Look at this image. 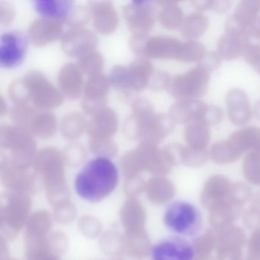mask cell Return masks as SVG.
<instances>
[{"mask_svg":"<svg viewBox=\"0 0 260 260\" xmlns=\"http://www.w3.org/2000/svg\"><path fill=\"white\" fill-rule=\"evenodd\" d=\"M119 181L118 168L109 158L99 156L89 161L74 181L79 197L90 203H98L109 197Z\"/></svg>","mask_w":260,"mask_h":260,"instance_id":"1","label":"cell"},{"mask_svg":"<svg viewBox=\"0 0 260 260\" xmlns=\"http://www.w3.org/2000/svg\"><path fill=\"white\" fill-rule=\"evenodd\" d=\"M175 124L169 115L156 113L148 100L138 99L132 104V113L124 123V132L130 139L156 146L171 134Z\"/></svg>","mask_w":260,"mask_h":260,"instance_id":"2","label":"cell"},{"mask_svg":"<svg viewBox=\"0 0 260 260\" xmlns=\"http://www.w3.org/2000/svg\"><path fill=\"white\" fill-rule=\"evenodd\" d=\"M166 228L174 234L185 238H194L203 231L202 211L192 202L176 200L170 202L164 214Z\"/></svg>","mask_w":260,"mask_h":260,"instance_id":"3","label":"cell"},{"mask_svg":"<svg viewBox=\"0 0 260 260\" xmlns=\"http://www.w3.org/2000/svg\"><path fill=\"white\" fill-rule=\"evenodd\" d=\"M153 74L151 62L147 59L139 58L128 67H115L109 80L117 89L138 91L148 86Z\"/></svg>","mask_w":260,"mask_h":260,"instance_id":"4","label":"cell"},{"mask_svg":"<svg viewBox=\"0 0 260 260\" xmlns=\"http://www.w3.org/2000/svg\"><path fill=\"white\" fill-rule=\"evenodd\" d=\"M209 80V73L198 65L185 74L171 76L167 90L179 100H196L208 92Z\"/></svg>","mask_w":260,"mask_h":260,"instance_id":"5","label":"cell"},{"mask_svg":"<svg viewBox=\"0 0 260 260\" xmlns=\"http://www.w3.org/2000/svg\"><path fill=\"white\" fill-rule=\"evenodd\" d=\"M33 105L39 109H48L63 104L61 92L54 87L42 73L37 71L27 73L22 78Z\"/></svg>","mask_w":260,"mask_h":260,"instance_id":"6","label":"cell"},{"mask_svg":"<svg viewBox=\"0 0 260 260\" xmlns=\"http://www.w3.org/2000/svg\"><path fill=\"white\" fill-rule=\"evenodd\" d=\"M193 243L185 237L168 236L160 239L150 248V260H196Z\"/></svg>","mask_w":260,"mask_h":260,"instance_id":"7","label":"cell"},{"mask_svg":"<svg viewBox=\"0 0 260 260\" xmlns=\"http://www.w3.org/2000/svg\"><path fill=\"white\" fill-rule=\"evenodd\" d=\"M26 39L22 33L13 31L5 33L0 43V66L11 69L19 66L26 55Z\"/></svg>","mask_w":260,"mask_h":260,"instance_id":"8","label":"cell"},{"mask_svg":"<svg viewBox=\"0 0 260 260\" xmlns=\"http://www.w3.org/2000/svg\"><path fill=\"white\" fill-rule=\"evenodd\" d=\"M0 145L17 156H28L34 151L36 141L28 131L17 126L0 124Z\"/></svg>","mask_w":260,"mask_h":260,"instance_id":"9","label":"cell"},{"mask_svg":"<svg viewBox=\"0 0 260 260\" xmlns=\"http://www.w3.org/2000/svg\"><path fill=\"white\" fill-rule=\"evenodd\" d=\"M109 87L110 80L103 74L89 77L85 86L84 96L82 101V109L86 114L94 115L106 107V95Z\"/></svg>","mask_w":260,"mask_h":260,"instance_id":"10","label":"cell"},{"mask_svg":"<svg viewBox=\"0 0 260 260\" xmlns=\"http://www.w3.org/2000/svg\"><path fill=\"white\" fill-rule=\"evenodd\" d=\"M97 43L96 36L84 27H73L62 38V48L70 57H80L94 51Z\"/></svg>","mask_w":260,"mask_h":260,"instance_id":"11","label":"cell"},{"mask_svg":"<svg viewBox=\"0 0 260 260\" xmlns=\"http://www.w3.org/2000/svg\"><path fill=\"white\" fill-rule=\"evenodd\" d=\"M123 14L127 23L141 32L150 31L159 17L156 7L147 1L127 4L123 8Z\"/></svg>","mask_w":260,"mask_h":260,"instance_id":"12","label":"cell"},{"mask_svg":"<svg viewBox=\"0 0 260 260\" xmlns=\"http://www.w3.org/2000/svg\"><path fill=\"white\" fill-rule=\"evenodd\" d=\"M226 106L230 121L237 126H245L250 121L252 109L247 94L242 89L235 88L226 93Z\"/></svg>","mask_w":260,"mask_h":260,"instance_id":"13","label":"cell"},{"mask_svg":"<svg viewBox=\"0 0 260 260\" xmlns=\"http://www.w3.org/2000/svg\"><path fill=\"white\" fill-rule=\"evenodd\" d=\"M63 21L57 19H38L28 27V35L33 45L45 46L60 39L63 32Z\"/></svg>","mask_w":260,"mask_h":260,"instance_id":"14","label":"cell"},{"mask_svg":"<svg viewBox=\"0 0 260 260\" xmlns=\"http://www.w3.org/2000/svg\"><path fill=\"white\" fill-rule=\"evenodd\" d=\"M208 106L199 100H181L172 105L169 116L175 123L188 124L196 121H205Z\"/></svg>","mask_w":260,"mask_h":260,"instance_id":"15","label":"cell"},{"mask_svg":"<svg viewBox=\"0 0 260 260\" xmlns=\"http://www.w3.org/2000/svg\"><path fill=\"white\" fill-rule=\"evenodd\" d=\"M259 13L260 0H243L237 6L234 15L228 17L225 30H238L249 36V28L259 17Z\"/></svg>","mask_w":260,"mask_h":260,"instance_id":"16","label":"cell"},{"mask_svg":"<svg viewBox=\"0 0 260 260\" xmlns=\"http://www.w3.org/2000/svg\"><path fill=\"white\" fill-rule=\"evenodd\" d=\"M89 7L93 18L94 27L99 33L109 35L115 31L119 19L112 2L90 1Z\"/></svg>","mask_w":260,"mask_h":260,"instance_id":"17","label":"cell"},{"mask_svg":"<svg viewBox=\"0 0 260 260\" xmlns=\"http://www.w3.org/2000/svg\"><path fill=\"white\" fill-rule=\"evenodd\" d=\"M118 127L117 114L110 108L105 107L94 114L88 122L86 130L89 138H111L115 135Z\"/></svg>","mask_w":260,"mask_h":260,"instance_id":"18","label":"cell"},{"mask_svg":"<svg viewBox=\"0 0 260 260\" xmlns=\"http://www.w3.org/2000/svg\"><path fill=\"white\" fill-rule=\"evenodd\" d=\"M250 43L246 33L237 30H226L217 43V54L223 60H234L243 55L245 48Z\"/></svg>","mask_w":260,"mask_h":260,"instance_id":"19","label":"cell"},{"mask_svg":"<svg viewBox=\"0 0 260 260\" xmlns=\"http://www.w3.org/2000/svg\"><path fill=\"white\" fill-rule=\"evenodd\" d=\"M182 45V42L174 38L156 36L147 41L144 54L151 58L177 60Z\"/></svg>","mask_w":260,"mask_h":260,"instance_id":"20","label":"cell"},{"mask_svg":"<svg viewBox=\"0 0 260 260\" xmlns=\"http://www.w3.org/2000/svg\"><path fill=\"white\" fill-rule=\"evenodd\" d=\"M57 79L59 87L68 98L74 100L80 96L83 87V77L77 64H65L60 69Z\"/></svg>","mask_w":260,"mask_h":260,"instance_id":"21","label":"cell"},{"mask_svg":"<svg viewBox=\"0 0 260 260\" xmlns=\"http://www.w3.org/2000/svg\"><path fill=\"white\" fill-rule=\"evenodd\" d=\"M74 3L71 0H36L35 10L47 19L64 21L74 10Z\"/></svg>","mask_w":260,"mask_h":260,"instance_id":"22","label":"cell"},{"mask_svg":"<svg viewBox=\"0 0 260 260\" xmlns=\"http://www.w3.org/2000/svg\"><path fill=\"white\" fill-rule=\"evenodd\" d=\"M228 139L240 153L244 150H252L260 153V127L255 126L239 129Z\"/></svg>","mask_w":260,"mask_h":260,"instance_id":"23","label":"cell"},{"mask_svg":"<svg viewBox=\"0 0 260 260\" xmlns=\"http://www.w3.org/2000/svg\"><path fill=\"white\" fill-rule=\"evenodd\" d=\"M185 140L191 148L205 150L211 140L209 124L205 121H193L186 124Z\"/></svg>","mask_w":260,"mask_h":260,"instance_id":"24","label":"cell"},{"mask_svg":"<svg viewBox=\"0 0 260 260\" xmlns=\"http://www.w3.org/2000/svg\"><path fill=\"white\" fill-rule=\"evenodd\" d=\"M176 1H158L156 4L162 8L159 13L161 25L167 29H176L182 26L185 18L182 9L177 5Z\"/></svg>","mask_w":260,"mask_h":260,"instance_id":"25","label":"cell"},{"mask_svg":"<svg viewBox=\"0 0 260 260\" xmlns=\"http://www.w3.org/2000/svg\"><path fill=\"white\" fill-rule=\"evenodd\" d=\"M208 18L203 13L196 12L191 13L185 18L181 26V34L185 39L193 41L202 37L208 29Z\"/></svg>","mask_w":260,"mask_h":260,"instance_id":"26","label":"cell"},{"mask_svg":"<svg viewBox=\"0 0 260 260\" xmlns=\"http://www.w3.org/2000/svg\"><path fill=\"white\" fill-rule=\"evenodd\" d=\"M87 124L84 117L77 112L67 114L60 122V132L67 140H76L81 136Z\"/></svg>","mask_w":260,"mask_h":260,"instance_id":"27","label":"cell"},{"mask_svg":"<svg viewBox=\"0 0 260 260\" xmlns=\"http://www.w3.org/2000/svg\"><path fill=\"white\" fill-rule=\"evenodd\" d=\"M57 130V120L52 112L48 111L38 112L31 126V134L44 139L52 138Z\"/></svg>","mask_w":260,"mask_h":260,"instance_id":"28","label":"cell"},{"mask_svg":"<svg viewBox=\"0 0 260 260\" xmlns=\"http://www.w3.org/2000/svg\"><path fill=\"white\" fill-rule=\"evenodd\" d=\"M39 111L36 110L28 103H19L15 104L12 109L10 116L12 121L16 124V126L25 129L31 133V126Z\"/></svg>","mask_w":260,"mask_h":260,"instance_id":"29","label":"cell"},{"mask_svg":"<svg viewBox=\"0 0 260 260\" xmlns=\"http://www.w3.org/2000/svg\"><path fill=\"white\" fill-rule=\"evenodd\" d=\"M104 60L103 56L96 51H91L78 57L77 66L82 73L87 74L89 77L101 74Z\"/></svg>","mask_w":260,"mask_h":260,"instance_id":"30","label":"cell"},{"mask_svg":"<svg viewBox=\"0 0 260 260\" xmlns=\"http://www.w3.org/2000/svg\"><path fill=\"white\" fill-rule=\"evenodd\" d=\"M206 48L200 42L188 41L182 43L177 60L180 62H200L206 54Z\"/></svg>","mask_w":260,"mask_h":260,"instance_id":"31","label":"cell"},{"mask_svg":"<svg viewBox=\"0 0 260 260\" xmlns=\"http://www.w3.org/2000/svg\"><path fill=\"white\" fill-rule=\"evenodd\" d=\"M89 148L95 154L103 157L109 158L117 152V145L111 138H94L90 137L89 141Z\"/></svg>","mask_w":260,"mask_h":260,"instance_id":"32","label":"cell"},{"mask_svg":"<svg viewBox=\"0 0 260 260\" xmlns=\"http://www.w3.org/2000/svg\"><path fill=\"white\" fill-rule=\"evenodd\" d=\"M240 154L229 139L214 143L211 148V155L217 161L234 159Z\"/></svg>","mask_w":260,"mask_h":260,"instance_id":"33","label":"cell"},{"mask_svg":"<svg viewBox=\"0 0 260 260\" xmlns=\"http://www.w3.org/2000/svg\"><path fill=\"white\" fill-rule=\"evenodd\" d=\"M9 96L15 104L28 103L30 101L28 91L22 83V79L15 80L10 84L9 87Z\"/></svg>","mask_w":260,"mask_h":260,"instance_id":"34","label":"cell"},{"mask_svg":"<svg viewBox=\"0 0 260 260\" xmlns=\"http://www.w3.org/2000/svg\"><path fill=\"white\" fill-rule=\"evenodd\" d=\"M90 9L89 6H80L73 10L72 13L70 15L67 22L69 24L71 28L73 27H83V25L89 21L91 16Z\"/></svg>","mask_w":260,"mask_h":260,"instance_id":"35","label":"cell"},{"mask_svg":"<svg viewBox=\"0 0 260 260\" xmlns=\"http://www.w3.org/2000/svg\"><path fill=\"white\" fill-rule=\"evenodd\" d=\"M171 76L164 71H156L153 73L148 86L150 89L155 91L167 89Z\"/></svg>","mask_w":260,"mask_h":260,"instance_id":"36","label":"cell"},{"mask_svg":"<svg viewBox=\"0 0 260 260\" xmlns=\"http://www.w3.org/2000/svg\"><path fill=\"white\" fill-rule=\"evenodd\" d=\"M221 60V57L217 53L207 52L203 59L199 62V66L208 73L212 72L220 67Z\"/></svg>","mask_w":260,"mask_h":260,"instance_id":"37","label":"cell"},{"mask_svg":"<svg viewBox=\"0 0 260 260\" xmlns=\"http://www.w3.org/2000/svg\"><path fill=\"white\" fill-rule=\"evenodd\" d=\"M149 40L146 32L135 33L131 38L129 45H130L131 49L134 53L138 54H144V50H145L146 45H147V41Z\"/></svg>","mask_w":260,"mask_h":260,"instance_id":"38","label":"cell"},{"mask_svg":"<svg viewBox=\"0 0 260 260\" xmlns=\"http://www.w3.org/2000/svg\"><path fill=\"white\" fill-rule=\"evenodd\" d=\"M243 57L247 63L256 66L260 63V44L249 43L243 51Z\"/></svg>","mask_w":260,"mask_h":260,"instance_id":"39","label":"cell"},{"mask_svg":"<svg viewBox=\"0 0 260 260\" xmlns=\"http://www.w3.org/2000/svg\"><path fill=\"white\" fill-rule=\"evenodd\" d=\"M16 12L14 7L7 2H0V23L8 25L13 22Z\"/></svg>","mask_w":260,"mask_h":260,"instance_id":"40","label":"cell"},{"mask_svg":"<svg viewBox=\"0 0 260 260\" xmlns=\"http://www.w3.org/2000/svg\"><path fill=\"white\" fill-rule=\"evenodd\" d=\"M223 118V110L218 106H208V112L205 116V121L210 126L219 124Z\"/></svg>","mask_w":260,"mask_h":260,"instance_id":"41","label":"cell"},{"mask_svg":"<svg viewBox=\"0 0 260 260\" xmlns=\"http://www.w3.org/2000/svg\"><path fill=\"white\" fill-rule=\"evenodd\" d=\"M232 4V1H228V0L213 1L212 9H211V10H214V11L219 13H224V12H226V10L231 8Z\"/></svg>","mask_w":260,"mask_h":260,"instance_id":"42","label":"cell"},{"mask_svg":"<svg viewBox=\"0 0 260 260\" xmlns=\"http://www.w3.org/2000/svg\"><path fill=\"white\" fill-rule=\"evenodd\" d=\"M191 4L194 8L199 11L211 10L212 9L213 0H202V1H191Z\"/></svg>","mask_w":260,"mask_h":260,"instance_id":"43","label":"cell"},{"mask_svg":"<svg viewBox=\"0 0 260 260\" xmlns=\"http://www.w3.org/2000/svg\"><path fill=\"white\" fill-rule=\"evenodd\" d=\"M249 36L260 42V16L255 23L249 28Z\"/></svg>","mask_w":260,"mask_h":260,"instance_id":"44","label":"cell"},{"mask_svg":"<svg viewBox=\"0 0 260 260\" xmlns=\"http://www.w3.org/2000/svg\"><path fill=\"white\" fill-rule=\"evenodd\" d=\"M7 112V106L6 104L5 100H4V97H0V115H5Z\"/></svg>","mask_w":260,"mask_h":260,"instance_id":"45","label":"cell"},{"mask_svg":"<svg viewBox=\"0 0 260 260\" xmlns=\"http://www.w3.org/2000/svg\"><path fill=\"white\" fill-rule=\"evenodd\" d=\"M253 113L255 118L260 121V100L257 102L254 106Z\"/></svg>","mask_w":260,"mask_h":260,"instance_id":"46","label":"cell"},{"mask_svg":"<svg viewBox=\"0 0 260 260\" xmlns=\"http://www.w3.org/2000/svg\"><path fill=\"white\" fill-rule=\"evenodd\" d=\"M254 69L258 74H260V63L257 64L256 66L254 67Z\"/></svg>","mask_w":260,"mask_h":260,"instance_id":"47","label":"cell"}]
</instances>
